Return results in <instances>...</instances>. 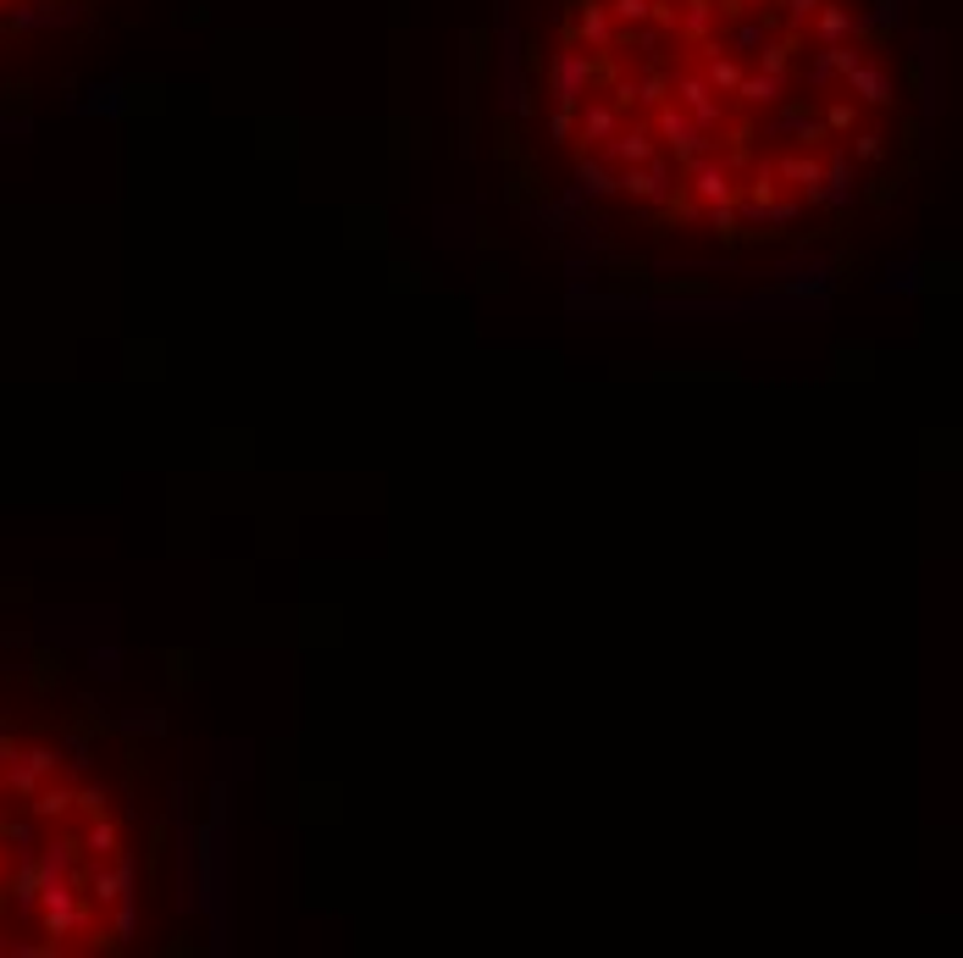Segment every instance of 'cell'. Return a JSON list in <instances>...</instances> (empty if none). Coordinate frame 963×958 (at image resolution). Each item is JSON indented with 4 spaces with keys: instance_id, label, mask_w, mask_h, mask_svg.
<instances>
[{
    "instance_id": "cell-1",
    "label": "cell",
    "mask_w": 963,
    "mask_h": 958,
    "mask_svg": "<svg viewBox=\"0 0 963 958\" xmlns=\"http://www.w3.org/2000/svg\"><path fill=\"white\" fill-rule=\"evenodd\" d=\"M543 112L588 194L709 239L847 211L902 139L897 51L864 0H565Z\"/></svg>"
},
{
    "instance_id": "cell-2",
    "label": "cell",
    "mask_w": 963,
    "mask_h": 958,
    "mask_svg": "<svg viewBox=\"0 0 963 958\" xmlns=\"http://www.w3.org/2000/svg\"><path fill=\"white\" fill-rule=\"evenodd\" d=\"M139 859L112 792L67 754L0 737V958H95L134 936Z\"/></svg>"
},
{
    "instance_id": "cell-3",
    "label": "cell",
    "mask_w": 963,
    "mask_h": 958,
    "mask_svg": "<svg viewBox=\"0 0 963 958\" xmlns=\"http://www.w3.org/2000/svg\"><path fill=\"white\" fill-rule=\"evenodd\" d=\"M0 7H18V0H0Z\"/></svg>"
}]
</instances>
